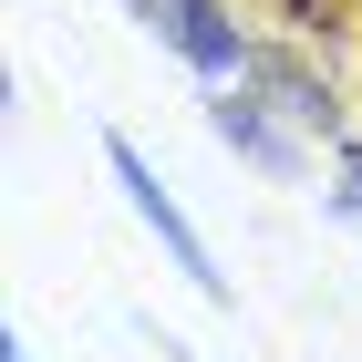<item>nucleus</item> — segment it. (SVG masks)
Masks as SVG:
<instances>
[{
    "label": "nucleus",
    "mask_w": 362,
    "mask_h": 362,
    "mask_svg": "<svg viewBox=\"0 0 362 362\" xmlns=\"http://www.w3.org/2000/svg\"><path fill=\"white\" fill-rule=\"evenodd\" d=\"M207 124H218V145H238V156H249L259 176H300V145H290V135L269 124V114L249 104V83H228L218 104H207Z\"/></svg>",
    "instance_id": "obj_3"
},
{
    "label": "nucleus",
    "mask_w": 362,
    "mask_h": 362,
    "mask_svg": "<svg viewBox=\"0 0 362 362\" xmlns=\"http://www.w3.org/2000/svg\"><path fill=\"white\" fill-rule=\"evenodd\" d=\"M341 218H362V135H341Z\"/></svg>",
    "instance_id": "obj_6"
},
{
    "label": "nucleus",
    "mask_w": 362,
    "mask_h": 362,
    "mask_svg": "<svg viewBox=\"0 0 362 362\" xmlns=\"http://www.w3.org/2000/svg\"><path fill=\"white\" fill-rule=\"evenodd\" d=\"M0 362H31V352H21V341H11V332H0Z\"/></svg>",
    "instance_id": "obj_7"
},
{
    "label": "nucleus",
    "mask_w": 362,
    "mask_h": 362,
    "mask_svg": "<svg viewBox=\"0 0 362 362\" xmlns=\"http://www.w3.org/2000/svg\"><path fill=\"white\" fill-rule=\"evenodd\" d=\"M104 166H114V187H124V207H135V218L156 228V238H166V259H176V269H187L197 290H207V300H238V290H228V269H218V259H207V238H197V228H187V207H176V197H166V176L145 166V145L104 135Z\"/></svg>",
    "instance_id": "obj_1"
},
{
    "label": "nucleus",
    "mask_w": 362,
    "mask_h": 362,
    "mask_svg": "<svg viewBox=\"0 0 362 362\" xmlns=\"http://www.w3.org/2000/svg\"><path fill=\"white\" fill-rule=\"evenodd\" d=\"M156 352H166V362H197V352H176V341H156Z\"/></svg>",
    "instance_id": "obj_8"
},
{
    "label": "nucleus",
    "mask_w": 362,
    "mask_h": 362,
    "mask_svg": "<svg viewBox=\"0 0 362 362\" xmlns=\"http://www.w3.org/2000/svg\"><path fill=\"white\" fill-rule=\"evenodd\" d=\"M269 11L290 31H310V42H341V31H352V0H269Z\"/></svg>",
    "instance_id": "obj_5"
},
{
    "label": "nucleus",
    "mask_w": 362,
    "mask_h": 362,
    "mask_svg": "<svg viewBox=\"0 0 362 362\" xmlns=\"http://www.w3.org/2000/svg\"><path fill=\"white\" fill-rule=\"evenodd\" d=\"M249 83H259V93H279V114H290V124H310V135H332V145H341V104H332V83H310L300 62L249 52Z\"/></svg>",
    "instance_id": "obj_4"
},
{
    "label": "nucleus",
    "mask_w": 362,
    "mask_h": 362,
    "mask_svg": "<svg viewBox=\"0 0 362 362\" xmlns=\"http://www.w3.org/2000/svg\"><path fill=\"white\" fill-rule=\"evenodd\" d=\"M156 42H176L207 83H249V42L218 0H156Z\"/></svg>",
    "instance_id": "obj_2"
}]
</instances>
